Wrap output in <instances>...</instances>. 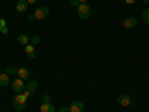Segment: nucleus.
Masks as SVG:
<instances>
[{"label":"nucleus","instance_id":"412c9836","mask_svg":"<svg viewBox=\"0 0 149 112\" xmlns=\"http://www.w3.org/2000/svg\"><path fill=\"white\" fill-rule=\"evenodd\" d=\"M0 33H3V34H8V33H9L8 27H3V26H0Z\"/></svg>","mask_w":149,"mask_h":112},{"label":"nucleus","instance_id":"5701e85b","mask_svg":"<svg viewBox=\"0 0 149 112\" xmlns=\"http://www.w3.org/2000/svg\"><path fill=\"white\" fill-rule=\"evenodd\" d=\"M124 2H125L127 5H133V3H136V2H137V0H124Z\"/></svg>","mask_w":149,"mask_h":112},{"label":"nucleus","instance_id":"39448f33","mask_svg":"<svg viewBox=\"0 0 149 112\" xmlns=\"http://www.w3.org/2000/svg\"><path fill=\"white\" fill-rule=\"evenodd\" d=\"M37 87H39V84H37L36 81H31L27 87H26V90H24L22 93L26 94L27 97H30V96H33L34 93H36V90H37Z\"/></svg>","mask_w":149,"mask_h":112},{"label":"nucleus","instance_id":"a878e982","mask_svg":"<svg viewBox=\"0 0 149 112\" xmlns=\"http://www.w3.org/2000/svg\"><path fill=\"white\" fill-rule=\"evenodd\" d=\"M79 2H81V3H86V2H88V0H79Z\"/></svg>","mask_w":149,"mask_h":112},{"label":"nucleus","instance_id":"2eb2a0df","mask_svg":"<svg viewBox=\"0 0 149 112\" xmlns=\"http://www.w3.org/2000/svg\"><path fill=\"white\" fill-rule=\"evenodd\" d=\"M5 72L9 75V76H15V75L18 73V69H17V67H12V66H9V67H6V69H5Z\"/></svg>","mask_w":149,"mask_h":112},{"label":"nucleus","instance_id":"a211bd4d","mask_svg":"<svg viewBox=\"0 0 149 112\" xmlns=\"http://www.w3.org/2000/svg\"><path fill=\"white\" fill-rule=\"evenodd\" d=\"M70 5H72L73 8H78V6L81 5V2H79V0H70Z\"/></svg>","mask_w":149,"mask_h":112},{"label":"nucleus","instance_id":"cd10ccee","mask_svg":"<svg viewBox=\"0 0 149 112\" xmlns=\"http://www.w3.org/2000/svg\"><path fill=\"white\" fill-rule=\"evenodd\" d=\"M118 2H124V0H118Z\"/></svg>","mask_w":149,"mask_h":112},{"label":"nucleus","instance_id":"4468645a","mask_svg":"<svg viewBox=\"0 0 149 112\" xmlns=\"http://www.w3.org/2000/svg\"><path fill=\"white\" fill-rule=\"evenodd\" d=\"M17 41L21 45H29L30 43V36H27V34H18L17 36Z\"/></svg>","mask_w":149,"mask_h":112},{"label":"nucleus","instance_id":"7ed1b4c3","mask_svg":"<svg viewBox=\"0 0 149 112\" xmlns=\"http://www.w3.org/2000/svg\"><path fill=\"white\" fill-rule=\"evenodd\" d=\"M10 87H12V90H14L17 94L18 93H22L24 90H26V84H24V81L21 78H15L14 81L10 82Z\"/></svg>","mask_w":149,"mask_h":112},{"label":"nucleus","instance_id":"f8f14e48","mask_svg":"<svg viewBox=\"0 0 149 112\" xmlns=\"http://www.w3.org/2000/svg\"><path fill=\"white\" fill-rule=\"evenodd\" d=\"M12 81H10V76L6 73V72H3V73H0V87H6V85H9Z\"/></svg>","mask_w":149,"mask_h":112},{"label":"nucleus","instance_id":"393cba45","mask_svg":"<svg viewBox=\"0 0 149 112\" xmlns=\"http://www.w3.org/2000/svg\"><path fill=\"white\" fill-rule=\"evenodd\" d=\"M29 21H36V18H34V14H33V15H29Z\"/></svg>","mask_w":149,"mask_h":112},{"label":"nucleus","instance_id":"4be33fe9","mask_svg":"<svg viewBox=\"0 0 149 112\" xmlns=\"http://www.w3.org/2000/svg\"><path fill=\"white\" fill-rule=\"evenodd\" d=\"M0 26L6 27V20H5V18H0Z\"/></svg>","mask_w":149,"mask_h":112},{"label":"nucleus","instance_id":"6e6552de","mask_svg":"<svg viewBox=\"0 0 149 112\" xmlns=\"http://www.w3.org/2000/svg\"><path fill=\"white\" fill-rule=\"evenodd\" d=\"M70 112H84V108H85V105L81 102V100H74V102H72L70 103Z\"/></svg>","mask_w":149,"mask_h":112},{"label":"nucleus","instance_id":"423d86ee","mask_svg":"<svg viewBox=\"0 0 149 112\" xmlns=\"http://www.w3.org/2000/svg\"><path fill=\"white\" fill-rule=\"evenodd\" d=\"M122 26L124 29H134L136 26H137V18L136 17H128L122 21Z\"/></svg>","mask_w":149,"mask_h":112},{"label":"nucleus","instance_id":"9b49d317","mask_svg":"<svg viewBox=\"0 0 149 112\" xmlns=\"http://www.w3.org/2000/svg\"><path fill=\"white\" fill-rule=\"evenodd\" d=\"M24 51H26V54H27V57H29L30 60H33V58L36 57V48H34V45H31V43L26 45Z\"/></svg>","mask_w":149,"mask_h":112},{"label":"nucleus","instance_id":"f03ea898","mask_svg":"<svg viewBox=\"0 0 149 112\" xmlns=\"http://www.w3.org/2000/svg\"><path fill=\"white\" fill-rule=\"evenodd\" d=\"M76 12H78V17H79V18L86 20V18H90V15H91V8H90L88 3H81V5L78 6Z\"/></svg>","mask_w":149,"mask_h":112},{"label":"nucleus","instance_id":"20e7f679","mask_svg":"<svg viewBox=\"0 0 149 112\" xmlns=\"http://www.w3.org/2000/svg\"><path fill=\"white\" fill-rule=\"evenodd\" d=\"M49 15V9L46 6H40V8H37L34 9V18L36 20H43Z\"/></svg>","mask_w":149,"mask_h":112},{"label":"nucleus","instance_id":"1a4fd4ad","mask_svg":"<svg viewBox=\"0 0 149 112\" xmlns=\"http://www.w3.org/2000/svg\"><path fill=\"white\" fill-rule=\"evenodd\" d=\"M17 75H18V78H21L22 81H29L30 76H31V73H30V70L27 67H19Z\"/></svg>","mask_w":149,"mask_h":112},{"label":"nucleus","instance_id":"aec40b11","mask_svg":"<svg viewBox=\"0 0 149 112\" xmlns=\"http://www.w3.org/2000/svg\"><path fill=\"white\" fill-rule=\"evenodd\" d=\"M58 112H70V108H69V106H61V108L58 109Z\"/></svg>","mask_w":149,"mask_h":112},{"label":"nucleus","instance_id":"bb28decb","mask_svg":"<svg viewBox=\"0 0 149 112\" xmlns=\"http://www.w3.org/2000/svg\"><path fill=\"white\" fill-rule=\"evenodd\" d=\"M143 2H145V3H148V5H149V0H143Z\"/></svg>","mask_w":149,"mask_h":112},{"label":"nucleus","instance_id":"b1692460","mask_svg":"<svg viewBox=\"0 0 149 112\" xmlns=\"http://www.w3.org/2000/svg\"><path fill=\"white\" fill-rule=\"evenodd\" d=\"M37 2H39V0H27L29 5H34V3H37Z\"/></svg>","mask_w":149,"mask_h":112},{"label":"nucleus","instance_id":"0eeeda50","mask_svg":"<svg viewBox=\"0 0 149 112\" xmlns=\"http://www.w3.org/2000/svg\"><path fill=\"white\" fill-rule=\"evenodd\" d=\"M131 102H133V99H131L130 94H121V96L118 97V103H119L121 106H130Z\"/></svg>","mask_w":149,"mask_h":112},{"label":"nucleus","instance_id":"ddd939ff","mask_svg":"<svg viewBox=\"0 0 149 112\" xmlns=\"http://www.w3.org/2000/svg\"><path fill=\"white\" fill-rule=\"evenodd\" d=\"M40 112H55L54 105H51V102H48V103H42V105H40Z\"/></svg>","mask_w":149,"mask_h":112},{"label":"nucleus","instance_id":"f3484780","mask_svg":"<svg viewBox=\"0 0 149 112\" xmlns=\"http://www.w3.org/2000/svg\"><path fill=\"white\" fill-rule=\"evenodd\" d=\"M30 43H31V45H39V43H40V37L37 36V34H33V36L30 37Z\"/></svg>","mask_w":149,"mask_h":112},{"label":"nucleus","instance_id":"f257e3e1","mask_svg":"<svg viewBox=\"0 0 149 112\" xmlns=\"http://www.w3.org/2000/svg\"><path fill=\"white\" fill-rule=\"evenodd\" d=\"M27 99L29 97L24 93H18V94H15L14 99H12V105H14V108L17 111H22L24 108H26V105H27Z\"/></svg>","mask_w":149,"mask_h":112},{"label":"nucleus","instance_id":"9d476101","mask_svg":"<svg viewBox=\"0 0 149 112\" xmlns=\"http://www.w3.org/2000/svg\"><path fill=\"white\" fill-rule=\"evenodd\" d=\"M15 9L19 12V14H24V12H27V9H29V3H27V0H18V3H17Z\"/></svg>","mask_w":149,"mask_h":112},{"label":"nucleus","instance_id":"dca6fc26","mask_svg":"<svg viewBox=\"0 0 149 112\" xmlns=\"http://www.w3.org/2000/svg\"><path fill=\"white\" fill-rule=\"evenodd\" d=\"M142 21L145 24H149V9H145L143 14H142Z\"/></svg>","mask_w":149,"mask_h":112},{"label":"nucleus","instance_id":"6ab92c4d","mask_svg":"<svg viewBox=\"0 0 149 112\" xmlns=\"http://www.w3.org/2000/svg\"><path fill=\"white\" fill-rule=\"evenodd\" d=\"M42 100H43V103H48V102H51V96H49V94H45V96L42 97Z\"/></svg>","mask_w":149,"mask_h":112},{"label":"nucleus","instance_id":"c85d7f7f","mask_svg":"<svg viewBox=\"0 0 149 112\" xmlns=\"http://www.w3.org/2000/svg\"><path fill=\"white\" fill-rule=\"evenodd\" d=\"M69 2H70V0H69Z\"/></svg>","mask_w":149,"mask_h":112}]
</instances>
